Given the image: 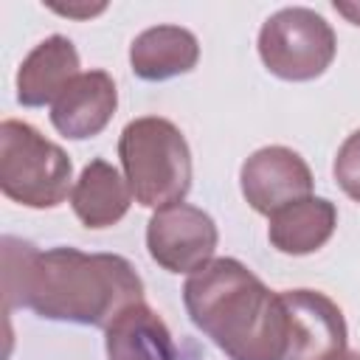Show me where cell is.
I'll use <instances>...</instances> for the list:
<instances>
[{
    "label": "cell",
    "mask_w": 360,
    "mask_h": 360,
    "mask_svg": "<svg viewBox=\"0 0 360 360\" xmlns=\"http://www.w3.org/2000/svg\"><path fill=\"white\" fill-rule=\"evenodd\" d=\"M6 312L28 307L45 321L107 329L127 307L143 301L138 270L118 253H84L3 236Z\"/></svg>",
    "instance_id": "6da1fadb"
},
{
    "label": "cell",
    "mask_w": 360,
    "mask_h": 360,
    "mask_svg": "<svg viewBox=\"0 0 360 360\" xmlns=\"http://www.w3.org/2000/svg\"><path fill=\"white\" fill-rule=\"evenodd\" d=\"M183 307L191 323L214 340L228 360H284L287 312L248 264L217 256L183 284Z\"/></svg>",
    "instance_id": "7a4b0ae2"
},
{
    "label": "cell",
    "mask_w": 360,
    "mask_h": 360,
    "mask_svg": "<svg viewBox=\"0 0 360 360\" xmlns=\"http://www.w3.org/2000/svg\"><path fill=\"white\" fill-rule=\"evenodd\" d=\"M118 160L143 208L183 202L191 191V149L177 124L160 115L132 118L118 135Z\"/></svg>",
    "instance_id": "3957f363"
},
{
    "label": "cell",
    "mask_w": 360,
    "mask_h": 360,
    "mask_svg": "<svg viewBox=\"0 0 360 360\" xmlns=\"http://www.w3.org/2000/svg\"><path fill=\"white\" fill-rule=\"evenodd\" d=\"M70 155L28 121L0 124V191L25 208H56L73 191Z\"/></svg>",
    "instance_id": "277c9868"
},
{
    "label": "cell",
    "mask_w": 360,
    "mask_h": 360,
    "mask_svg": "<svg viewBox=\"0 0 360 360\" xmlns=\"http://www.w3.org/2000/svg\"><path fill=\"white\" fill-rule=\"evenodd\" d=\"M259 59L276 79L312 82L329 70L338 53L332 25L307 6H287L259 28Z\"/></svg>",
    "instance_id": "5b68a950"
},
{
    "label": "cell",
    "mask_w": 360,
    "mask_h": 360,
    "mask_svg": "<svg viewBox=\"0 0 360 360\" xmlns=\"http://www.w3.org/2000/svg\"><path fill=\"white\" fill-rule=\"evenodd\" d=\"M219 245L217 222L208 211L191 202L158 208L146 222V250L166 273H194L214 259Z\"/></svg>",
    "instance_id": "8992f818"
},
{
    "label": "cell",
    "mask_w": 360,
    "mask_h": 360,
    "mask_svg": "<svg viewBox=\"0 0 360 360\" xmlns=\"http://www.w3.org/2000/svg\"><path fill=\"white\" fill-rule=\"evenodd\" d=\"M287 352L284 360H335L346 352L349 329L340 307L318 290H284Z\"/></svg>",
    "instance_id": "52a82bcc"
},
{
    "label": "cell",
    "mask_w": 360,
    "mask_h": 360,
    "mask_svg": "<svg viewBox=\"0 0 360 360\" xmlns=\"http://www.w3.org/2000/svg\"><path fill=\"white\" fill-rule=\"evenodd\" d=\"M315 177L309 163L290 146H262L245 158L239 169V188L256 214H276L278 208L312 194Z\"/></svg>",
    "instance_id": "ba28073f"
},
{
    "label": "cell",
    "mask_w": 360,
    "mask_h": 360,
    "mask_svg": "<svg viewBox=\"0 0 360 360\" xmlns=\"http://www.w3.org/2000/svg\"><path fill=\"white\" fill-rule=\"evenodd\" d=\"M115 107L118 90L112 76L107 70H84L51 104V124L70 141L96 138L112 121Z\"/></svg>",
    "instance_id": "9c48e42d"
},
{
    "label": "cell",
    "mask_w": 360,
    "mask_h": 360,
    "mask_svg": "<svg viewBox=\"0 0 360 360\" xmlns=\"http://www.w3.org/2000/svg\"><path fill=\"white\" fill-rule=\"evenodd\" d=\"M79 51L65 34H51L31 48L17 68V101L22 107L53 104L79 76Z\"/></svg>",
    "instance_id": "30bf717a"
},
{
    "label": "cell",
    "mask_w": 360,
    "mask_h": 360,
    "mask_svg": "<svg viewBox=\"0 0 360 360\" xmlns=\"http://www.w3.org/2000/svg\"><path fill=\"white\" fill-rule=\"evenodd\" d=\"M129 205H132V191L127 177H121V172L104 158L90 160L76 177L70 191V208L76 219L90 231L112 228L127 217Z\"/></svg>",
    "instance_id": "8fae6325"
},
{
    "label": "cell",
    "mask_w": 360,
    "mask_h": 360,
    "mask_svg": "<svg viewBox=\"0 0 360 360\" xmlns=\"http://www.w3.org/2000/svg\"><path fill=\"white\" fill-rule=\"evenodd\" d=\"M200 62V42L183 25H152L129 45V68L143 82H166L191 73Z\"/></svg>",
    "instance_id": "7c38bea8"
},
{
    "label": "cell",
    "mask_w": 360,
    "mask_h": 360,
    "mask_svg": "<svg viewBox=\"0 0 360 360\" xmlns=\"http://www.w3.org/2000/svg\"><path fill=\"white\" fill-rule=\"evenodd\" d=\"M267 239L284 256H307L321 250L335 228H338V208L326 197H304L295 200L276 214L267 217Z\"/></svg>",
    "instance_id": "4fadbf2b"
},
{
    "label": "cell",
    "mask_w": 360,
    "mask_h": 360,
    "mask_svg": "<svg viewBox=\"0 0 360 360\" xmlns=\"http://www.w3.org/2000/svg\"><path fill=\"white\" fill-rule=\"evenodd\" d=\"M107 360H177L166 321L146 304L127 307L104 329Z\"/></svg>",
    "instance_id": "5bb4252c"
},
{
    "label": "cell",
    "mask_w": 360,
    "mask_h": 360,
    "mask_svg": "<svg viewBox=\"0 0 360 360\" xmlns=\"http://www.w3.org/2000/svg\"><path fill=\"white\" fill-rule=\"evenodd\" d=\"M332 174H335V183L340 186V191L349 200L360 202V129L346 135V141L340 143L335 163H332Z\"/></svg>",
    "instance_id": "9a60e30c"
},
{
    "label": "cell",
    "mask_w": 360,
    "mask_h": 360,
    "mask_svg": "<svg viewBox=\"0 0 360 360\" xmlns=\"http://www.w3.org/2000/svg\"><path fill=\"white\" fill-rule=\"evenodd\" d=\"M51 8H53L56 14H65V17L87 20V17H93V14H101L107 6H104V3H98V6H87V3H82V6H53V3H51Z\"/></svg>",
    "instance_id": "2e32d148"
},
{
    "label": "cell",
    "mask_w": 360,
    "mask_h": 360,
    "mask_svg": "<svg viewBox=\"0 0 360 360\" xmlns=\"http://www.w3.org/2000/svg\"><path fill=\"white\" fill-rule=\"evenodd\" d=\"M335 11L343 14L352 25H360V3H335Z\"/></svg>",
    "instance_id": "e0dca14e"
},
{
    "label": "cell",
    "mask_w": 360,
    "mask_h": 360,
    "mask_svg": "<svg viewBox=\"0 0 360 360\" xmlns=\"http://www.w3.org/2000/svg\"><path fill=\"white\" fill-rule=\"evenodd\" d=\"M335 360H360V352H349V349H346V352H343V354H338Z\"/></svg>",
    "instance_id": "ac0fdd59"
}]
</instances>
